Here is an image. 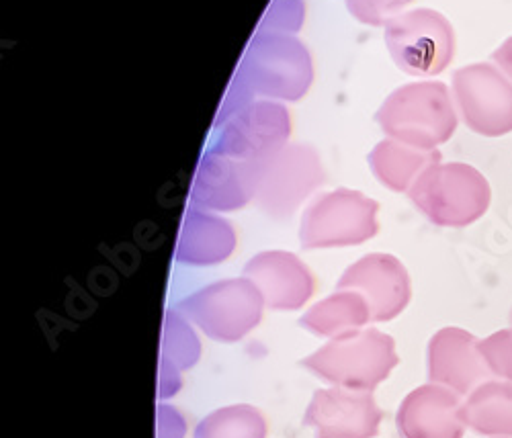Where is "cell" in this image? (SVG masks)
<instances>
[{"label": "cell", "instance_id": "obj_24", "mask_svg": "<svg viewBox=\"0 0 512 438\" xmlns=\"http://www.w3.org/2000/svg\"><path fill=\"white\" fill-rule=\"evenodd\" d=\"M412 0H347L351 15L373 27L388 25Z\"/></svg>", "mask_w": 512, "mask_h": 438}, {"label": "cell", "instance_id": "obj_23", "mask_svg": "<svg viewBox=\"0 0 512 438\" xmlns=\"http://www.w3.org/2000/svg\"><path fill=\"white\" fill-rule=\"evenodd\" d=\"M480 350L494 377L512 383V330H500L480 340Z\"/></svg>", "mask_w": 512, "mask_h": 438}, {"label": "cell", "instance_id": "obj_3", "mask_svg": "<svg viewBox=\"0 0 512 438\" xmlns=\"http://www.w3.org/2000/svg\"><path fill=\"white\" fill-rule=\"evenodd\" d=\"M398 363L394 338L377 328L332 338L302 361L316 377L353 391H373L390 377Z\"/></svg>", "mask_w": 512, "mask_h": 438}, {"label": "cell", "instance_id": "obj_4", "mask_svg": "<svg viewBox=\"0 0 512 438\" xmlns=\"http://www.w3.org/2000/svg\"><path fill=\"white\" fill-rule=\"evenodd\" d=\"M410 201L441 228H465L490 207L492 191L484 174L463 162L433 164L408 191Z\"/></svg>", "mask_w": 512, "mask_h": 438}, {"label": "cell", "instance_id": "obj_17", "mask_svg": "<svg viewBox=\"0 0 512 438\" xmlns=\"http://www.w3.org/2000/svg\"><path fill=\"white\" fill-rule=\"evenodd\" d=\"M236 248V232L224 217L191 207L179 230L177 260L193 267L220 265Z\"/></svg>", "mask_w": 512, "mask_h": 438}, {"label": "cell", "instance_id": "obj_2", "mask_svg": "<svg viewBox=\"0 0 512 438\" xmlns=\"http://www.w3.org/2000/svg\"><path fill=\"white\" fill-rule=\"evenodd\" d=\"M375 119L383 134L420 150H437L457 129L451 93L439 80L402 86L383 101Z\"/></svg>", "mask_w": 512, "mask_h": 438}, {"label": "cell", "instance_id": "obj_18", "mask_svg": "<svg viewBox=\"0 0 512 438\" xmlns=\"http://www.w3.org/2000/svg\"><path fill=\"white\" fill-rule=\"evenodd\" d=\"M441 162V152L420 150L396 140L379 142L369 154V166L377 181L396 193L410 191L420 174Z\"/></svg>", "mask_w": 512, "mask_h": 438}, {"label": "cell", "instance_id": "obj_7", "mask_svg": "<svg viewBox=\"0 0 512 438\" xmlns=\"http://www.w3.org/2000/svg\"><path fill=\"white\" fill-rule=\"evenodd\" d=\"M386 46L402 72L437 76L453 62L455 31L441 13L416 9L386 25Z\"/></svg>", "mask_w": 512, "mask_h": 438}, {"label": "cell", "instance_id": "obj_25", "mask_svg": "<svg viewBox=\"0 0 512 438\" xmlns=\"http://www.w3.org/2000/svg\"><path fill=\"white\" fill-rule=\"evenodd\" d=\"M304 23V3L302 0H275L267 17L261 23V31L287 33L297 31Z\"/></svg>", "mask_w": 512, "mask_h": 438}, {"label": "cell", "instance_id": "obj_22", "mask_svg": "<svg viewBox=\"0 0 512 438\" xmlns=\"http://www.w3.org/2000/svg\"><path fill=\"white\" fill-rule=\"evenodd\" d=\"M201 357V344L187 318L168 310L162 328V357L160 361L177 367L179 371L191 369Z\"/></svg>", "mask_w": 512, "mask_h": 438}, {"label": "cell", "instance_id": "obj_5", "mask_svg": "<svg viewBox=\"0 0 512 438\" xmlns=\"http://www.w3.org/2000/svg\"><path fill=\"white\" fill-rule=\"evenodd\" d=\"M265 299L250 279H224L211 283L179 305V312L205 336L218 342H238L263 320Z\"/></svg>", "mask_w": 512, "mask_h": 438}, {"label": "cell", "instance_id": "obj_9", "mask_svg": "<svg viewBox=\"0 0 512 438\" xmlns=\"http://www.w3.org/2000/svg\"><path fill=\"white\" fill-rule=\"evenodd\" d=\"M453 97L474 134L500 138L512 131V80L492 64H472L453 74Z\"/></svg>", "mask_w": 512, "mask_h": 438}, {"label": "cell", "instance_id": "obj_19", "mask_svg": "<svg viewBox=\"0 0 512 438\" xmlns=\"http://www.w3.org/2000/svg\"><path fill=\"white\" fill-rule=\"evenodd\" d=\"M369 322L371 312L367 301L349 289H336V293L314 303L300 320L308 332L330 340L363 330Z\"/></svg>", "mask_w": 512, "mask_h": 438}, {"label": "cell", "instance_id": "obj_14", "mask_svg": "<svg viewBox=\"0 0 512 438\" xmlns=\"http://www.w3.org/2000/svg\"><path fill=\"white\" fill-rule=\"evenodd\" d=\"M244 277L259 287L265 305L275 312H295L314 295V275L306 262L285 250H267L252 256Z\"/></svg>", "mask_w": 512, "mask_h": 438}, {"label": "cell", "instance_id": "obj_11", "mask_svg": "<svg viewBox=\"0 0 512 438\" xmlns=\"http://www.w3.org/2000/svg\"><path fill=\"white\" fill-rule=\"evenodd\" d=\"M336 289L357 291L369 305L371 322H390L398 318L412 297L410 275L402 262L383 252H373L343 273Z\"/></svg>", "mask_w": 512, "mask_h": 438}, {"label": "cell", "instance_id": "obj_20", "mask_svg": "<svg viewBox=\"0 0 512 438\" xmlns=\"http://www.w3.org/2000/svg\"><path fill=\"white\" fill-rule=\"evenodd\" d=\"M467 428L484 436L512 438V383L486 381L461 406Z\"/></svg>", "mask_w": 512, "mask_h": 438}, {"label": "cell", "instance_id": "obj_8", "mask_svg": "<svg viewBox=\"0 0 512 438\" xmlns=\"http://www.w3.org/2000/svg\"><path fill=\"white\" fill-rule=\"evenodd\" d=\"M324 183L318 152L308 144H287L259 160L254 201L273 219H289Z\"/></svg>", "mask_w": 512, "mask_h": 438}, {"label": "cell", "instance_id": "obj_10", "mask_svg": "<svg viewBox=\"0 0 512 438\" xmlns=\"http://www.w3.org/2000/svg\"><path fill=\"white\" fill-rule=\"evenodd\" d=\"M291 134L287 107L275 101H254L222 123L213 152L234 160H263L283 146Z\"/></svg>", "mask_w": 512, "mask_h": 438}, {"label": "cell", "instance_id": "obj_12", "mask_svg": "<svg viewBox=\"0 0 512 438\" xmlns=\"http://www.w3.org/2000/svg\"><path fill=\"white\" fill-rule=\"evenodd\" d=\"M383 412L371 391L345 387L318 389L304 414V424L316 438H373Z\"/></svg>", "mask_w": 512, "mask_h": 438}, {"label": "cell", "instance_id": "obj_6", "mask_svg": "<svg viewBox=\"0 0 512 438\" xmlns=\"http://www.w3.org/2000/svg\"><path fill=\"white\" fill-rule=\"evenodd\" d=\"M377 211L379 203L361 191L322 193L302 215L300 242L306 250L363 244L379 232Z\"/></svg>", "mask_w": 512, "mask_h": 438}, {"label": "cell", "instance_id": "obj_16", "mask_svg": "<svg viewBox=\"0 0 512 438\" xmlns=\"http://www.w3.org/2000/svg\"><path fill=\"white\" fill-rule=\"evenodd\" d=\"M459 398L455 391L437 383L412 389L396 416L402 438H463L467 426Z\"/></svg>", "mask_w": 512, "mask_h": 438}, {"label": "cell", "instance_id": "obj_29", "mask_svg": "<svg viewBox=\"0 0 512 438\" xmlns=\"http://www.w3.org/2000/svg\"><path fill=\"white\" fill-rule=\"evenodd\" d=\"M510 326H512V312H510Z\"/></svg>", "mask_w": 512, "mask_h": 438}, {"label": "cell", "instance_id": "obj_15", "mask_svg": "<svg viewBox=\"0 0 512 438\" xmlns=\"http://www.w3.org/2000/svg\"><path fill=\"white\" fill-rule=\"evenodd\" d=\"M492 373L480 350V340L461 328H443L429 342V379L457 396H469Z\"/></svg>", "mask_w": 512, "mask_h": 438}, {"label": "cell", "instance_id": "obj_21", "mask_svg": "<svg viewBox=\"0 0 512 438\" xmlns=\"http://www.w3.org/2000/svg\"><path fill=\"white\" fill-rule=\"evenodd\" d=\"M193 438H267V420L250 404H232L207 414Z\"/></svg>", "mask_w": 512, "mask_h": 438}, {"label": "cell", "instance_id": "obj_13", "mask_svg": "<svg viewBox=\"0 0 512 438\" xmlns=\"http://www.w3.org/2000/svg\"><path fill=\"white\" fill-rule=\"evenodd\" d=\"M259 160H234L205 152L191 187L193 207L203 211H236L256 197Z\"/></svg>", "mask_w": 512, "mask_h": 438}, {"label": "cell", "instance_id": "obj_1", "mask_svg": "<svg viewBox=\"0 0 512 438\" xmlns=\"http://www.w3.org/2000/svg\"><path fill=\"white\" fill-rule=\"evenodd\" d=\"M234 78L252 97L300 101L312 86L314 64L297 37L259 31L248 43Z\"/></svg>", "mask_w": 512, "mask_h": 438}, {"label": "cell", "instance_id": "obj_27", "mask_svg": "<svg viewBox=\"0 0 512 438\" xmlns=\"http://www.w3.org/2000/svg\"><path fill=\"white\" fill-rule=\"evenodd\" d=\"M183 385L181 379V371L173 365H168L164 361H160V375H158V396L160 398H173L175 393H179Z\"/></svg>", "mask_w": 512, "mask_h": 438}, {"label": "cell", "instance_id": "obj_28", "mask_svg": "<svg viewBox=\"0 0 512 438\" xmlns=\"http://www.w3.org/2000/svg\"><path fill=\"white\" fill-rule=\"evenodd\" d=\"M496 66L512 80V37H508L502 46L492 54Z\"/></svg>", "mask_w": 512, "mask_h": 438}, {"label": "cell", "instance_id": "obj_26", "mask_svg": "<svg viewBox=\"0 0 512 438\" xmlns=\"http://www.w3.org/2000/svg\"><path fill=\"white\" fill-rule=\"evenodd\" d=\"M187 424L183 414L168 404L156 408V438H185Z\"/></svg>", "mask_w": 512, "mask_h": 438}]
</instances>
